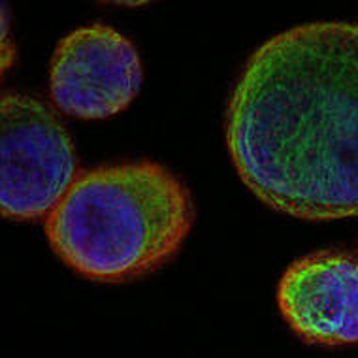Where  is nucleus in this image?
I'll use <instances>...</instances> for the list:
<instances>
[{"label": "nucleus", "mask_w": 358, "mask_h": 358, "mask_svg": "<svg viewBox=\"0 0 358 358\" xmlns=\"http://www.w3.org/2000/svg\"><path fill=\"white\" fill-rule=\"evenodd\" d=\"M2 111V215L38 221L55 210L78 178L69 132L40 100L4 93Z\"/></svg>", "instance_id": "nucleus-3"}, {"label": "nucleus", "mask_w": 358, "mask_h": 358, "mask_svg": "<svg viewBox=\"0 0 358 358\" xmlns=\"http://www.w3.org/2000/svg\"><path fill=\"white\" fill-rule=\"evenodd\" d=\"M142 81L134 43L100 23L70 32L51 57V100L70 117L117 115L136 99Z\"/></svg>", "instance_id": "nucleus-4"}, {"label": "nucleus", "mask_w": 358, "mask_h": 358, "mask_svg": "<svg viewBox=\"0 0 358 358\" xmlns=\"http://www.w3.org/2000/svg\"><path fill=\"white\" fill-rule=\"evenodd\" d=\"M278 302L309 343H358V260L324 251L296 260L279 281Z\"/></svg>", "instance_id": "nucleus-5"}, {"label": "nucleus", "mask_w": 358, "mask_h": 358, "mask_svg": "<svg viewBox=\"0 0 358 358\" xmlns=\"http://www.w3.org/2000/svg\"><path fill=\"white\" fill-rule=\"evenodd\" d=\"M194 222L183 181L159 162L138 161L78 173L45 217L51 248L83 278L123 283L176 257Z\"/></svg>", "instance_id": "nucleus-2"}, {"label": "nucleus", "mask_w": 358, "mask_h": 358, "mask_svg": "<svg viewBox=\"0 0 358 358\" xmlns=\"http://www.w3.org/2000/svg\"><path fill=\"white\" fill-rule=\"evenodd\" d=\"M227 145L273 210L358 215V25L309 23L260 45L230 96Z\"/></svg>", "instance_id": "nucleus-1"}]
</instances>
